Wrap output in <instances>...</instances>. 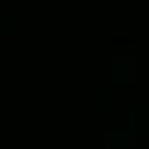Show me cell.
Returning a JSON list of instances; mask_svg holds the SVG:
<instances>
[{"label": "cell", "instance_id": "1", "mask_svg": "<svg viewBox=\"0 0 149 149\" xmlns=\"http://www.w3.org/2000/svg\"><path fill=\"white\" fill-rule=\"evenodd\" d=\"M18 35V18L15 15H0V38Z\"/></svg>", "mask_w": 149, "mask_h": 149}, {"label": "cell", "instance_id": "2", "mask_svg": "<svg viewBox=\"0 0 149 149\" xmlns=\"http://www.w3.org/2000/svg\"><path fill=\"white\" fill-rule=\"evenodd\" d=\"M91 97H94V100H105V97H108V91H105V88H94V91H91Z\"/></svg>", "mask_w": 149, "mask_h": 149}]
</instances>
